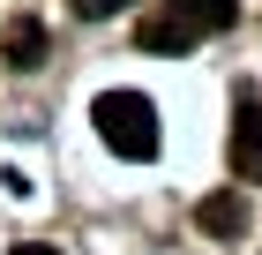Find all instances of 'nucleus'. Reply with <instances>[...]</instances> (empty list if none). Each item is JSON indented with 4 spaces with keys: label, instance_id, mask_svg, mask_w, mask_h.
Instances as JSON below:
<instances>
[{
    "label": "nucleus",
    "instance_id": "nucleus-1",
    "mask_svg": "<svg viewBox=\"0 0 262 255\" xmlns=\"http://www.w3.org/2000/svg\"><path fill=\"white\" fill-rule=\"evenodd\" d=\"M90 120H98V135L105 150H120V158H158V105L142 98V90H105L98 105H90Z\"/></svg>",
    "mask_w": 262,
    "mask_h": 255
},
{
    "label": "nucleus",
    "instance_id": "nucleus-2",
    "mask_svg": "<svg viewBox=\"0 0 262 255\" xmlns=\"http://www.w3.org/2000/svg\"><path fill=\"white\" fill-rule=\"evenodd\" d=\"M195 225H202V233H217V240H240L247 225H255V210H247L240 188H217V195H202V203H195Z\"/></svg>",
    "mask_w": 262,
    "mask_h": 255
},
{
    "label": "nucleus",
    "instance_id": "nucleus-3",
    "mask_svg": "<svg viewBox=\"0 0 262 255\" xmlns=\"http://www.w3.org/2000/svg\"><path fill=\"white\" fill-rule=\"evenodd\" d=\"M232 173L262 180V98H247L240 113H232Z\"/></svg>",
    "mask_w": 262,
    "mask_h": 255
},
{
    "label": "nucleus",
    "instance_id": "nucleus-4",
    "mask_svg": "<svg viewBox=\"0 0 262 255\" xmlns=\"http://www.w3.org/2000/svg\"><path fill=\"white\" fill-rule=\"evenodd\" d=\"M165 15L180 23L187 38H210V30H225V23L240 15V0H165Z\"/></svg>",
    "mask_w": 262,
    "mask_h": 255
},
{
    "label": "nucleus",
    "instance_id": "nucleus-5",
    "mask_svg": "<svg viewBox=\"0 0 262 255\" xmlns=\"http://www.w3.org/2000/svg\"><path fill=\"white\" fill-rule=\"evenodd\" d=\"M0 60H8V68H38V60H45V30H38V23H8Z\"/></svg>",
    "mask_w": 262,
    "mask_h": 255
},
{
    "label": "nucleus",
    "instance_id": "nucleus-6",
    "mask_svg": "<svg viewBox=\"0 0 262 255\" xmlns=\"http://www.w3.org/2000/svg\"><path fill=\"white\" fill-rule=\"evenodd\" d=\"M135 45H142V53H187L195 38H187L172 15H142V23H135Z\"/></svg>",
    "mask_w": 262,
    "mask_h": 255
},
{
    "label": "nucleus",
    "instance_id": "nucleus-7",
    "mask_svg": "<svg viewBox=\"0 0 262 255\" xmlns=\"http://www.w3.org/2000/svg\"><path fill=\"white\" fill-rule=\"evenodd\" d=\"M127 0H75V15H90V23H105V15H120Z\"/></svg>",
    "mask_w": 262,
    "mask_h": 255
},
{
    "label": "nucleus",
    "instance_id": "nucleus-8",
    "mask_svg": "<svg viewBox=\"0 0 262 255\" xmlns=\"http://www.w3.org/2000/svg\"><path fill=\"white\" fill-rule=\"evenodd\" d=\"M15 255H53V248H45V240H23V248H15Z\"/></svg>",
    "mask_w": 262,
    "mask_h": 255
}]
</instances>
